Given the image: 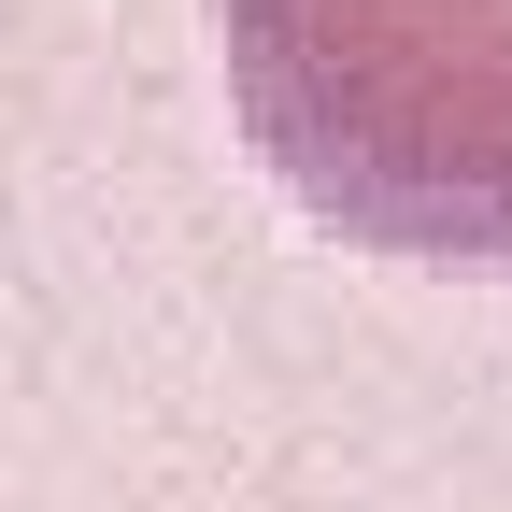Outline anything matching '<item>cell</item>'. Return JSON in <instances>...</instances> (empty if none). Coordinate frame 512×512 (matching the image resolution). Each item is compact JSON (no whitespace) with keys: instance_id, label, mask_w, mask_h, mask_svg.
Listing matches in <instances>:
<instances>
[{"instance_id":"6da1fadb","label":"cell","mask_w":512,"mask_h":512,"mask_svg":"<svg viewBox=\"0 0 512 512\" xmlns=\"http://www.w3.org/2000/svg\"><path fill=\"white\" fill-rule=\"evenodd\" d=\"M228 128L342 256L512 285V0H200Z\"/></svg>"}]
</instances>
